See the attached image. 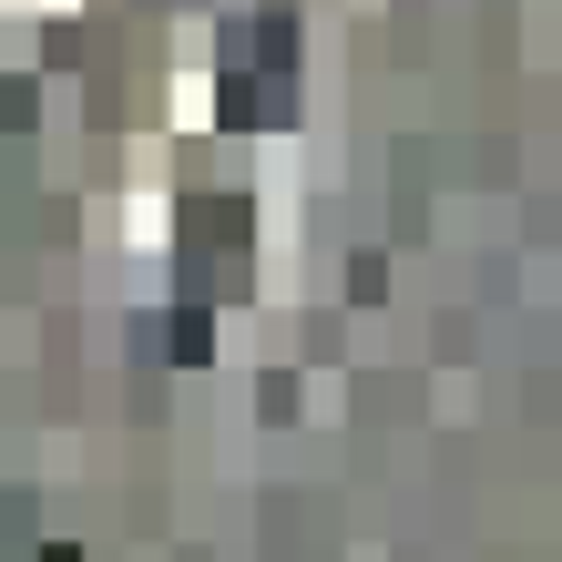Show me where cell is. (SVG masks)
<instances>
[{
    "mask_svg": "<svg viewBox=\"0 0 562 562\" xmlns=\"http://www.w3.org/2000/svg\"><path fill=\"white\" fill-rule=\"evenodd\" d=\"M0 123H31V92H11V82H0Z\"/></svg>",
    "mask_w": 562,
    "mask_h": 562,
    "instance_id": "obj_4",
    "label": "cell"
},
{
    "mask_svg": "<svg viewBox=\"0 0 562 562\" xmlns=\"http://www.w3.org/2000/svg\"><path fill=\"white\" fill-rule=\"evenodd\" d=\"M42 562H82V552H72V542H52V552H42Z\"/></svg>",
    "mask_w": 562,
    "mask_h": 562,
    "instance_id": "obj_5",
    "label": "cell"
},
{
    "mask_svg": "<svg viewBox=\"0 0 562 562\" xmlns=\"http://www.w3.org/2000/svg\"><path fill=\"white\" fill-rule=\"evenodd\" d=\"M154 338H164V358H184V369H205V358H215V317H205V307H175V317L154 327Z\"/></svg>",
    "mask_w": 562,
    "mask_h": 562,
    "instance_id": "obj_2",
    "label": "cell"
},
{
    "mask_svg": "<svg viewBox=\"0 0 562 562\" xmlns=\"http://www.w3.org/2000/svg\"><path fill=\"white\" fill-rule=\"evenodd\" d=\"M215 103H225V123H236V134H246V123H267L277 103H267V92H256L246 72H225V92H215Z\"/></svg>",
    "mask_w": 562,
    "mask_h": 562,
    "instance_id": "obj_3",
    "label": "cell"
},
{
    "mask_svg": "<svg viewBox=\"0 0 562 562\" xmlns=\"http://www.w3.org/2000/svg\"><path fill=\"white\" fill-rule=\"evenodd\" d=\"M184 236L194 246H236L246 236V194H205V205H184Z\"/></svg>",
    "mask_w": 562,
    "mask_h": 562,
    "instance_id": "obj_1",
    "label": "cell"
}]
</instances>
